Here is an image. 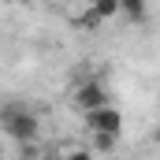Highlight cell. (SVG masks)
Segmentation results:
<instances>
[{"instance_id": "6da1fadb", "label": "cell", "mask_w": 160, "mask_h": 160, "mask_svg": "<svg viewBox=\"0 0 160 160\" xmlns=\"http://www.w3.org/2000/svg\"><path fill=\"white\" fill-rule=\"evenodd\" d=\"M0 127H4L15 142H34L41 134V119L26 108V104H4V108H0Z\"/></svg>"}, {"instance_id": "7a4b0ae2", "label": "cell", "mask_w": 160, "mask_h": 160, "mask_svg": "<svg viewBox=\"0 0 160 160\" xmlns=\"http://www.w3.org/2000/svg\"><path fill=\"white\" fill-rule=\"evenodd\" d=\"M86 127H89V130H101V134H119L123 130V116L112 104H101V108L86 112Z\"/></svg>"}, {"instance_id": "3957f363", "label": "cell", "mask_w": 160, "mask_h": 160, "mask_svg": "<svg viewBox=\"0 0 160 160\" xmlns=\"http://www.w3.org/2000/svg\"><path fill=\"white\" fill-rule=\"evenodd\" d=\"M75 104H78L82 112H93V108L108 104V89L101 86V78H93V82H82L78 89H75Z\"/></svg>"}, {"instance_id": "277c9868", "label": "cell", "mask_w": 160, "mask_h": 160, "mask_svg": "<svg viewBox=\"0 0 160 160\" xmlns=\"http://www.w3.org/2000/svg\"><path fill=\"white\" fill-rule=\"evenodd\" d=\"M119 11L130 22H145V0H119Z\"/></svg>"}, {"instance_id": "5b68a950", "label": "cell", "mask_w": 160, "mask_h": 160, "mask_svg": "<svg viewBox=\"0 0 160 160\" xmlns=\"http://www.w3.org/2000/svg\"><path fill=\"white\" fill-rule=\"evenodd\" d=\"M116 11H119V0H93L89 4V15L93 19H112Z\"/></svg>"}, {"instance_id": "8992f818", "label": "cell", "mask_w": 160, "mask_h": 160, "mask_svg": "<svg viewBox=\"0 0 160 160\" xmlns=\"http://www.w3.org/2000/svg\"><path fill=\"white\" fill-rule=\"evenodd\" d=\"M116 138H119V134H101V130H93V149H97V153H112V149H116Z\"/></svg>"}, {"instance_id": "52a82bcc", "label": "cell", "mask_w": 160, "mask_h": 160, "mask_svg": "<svg viewBox=\"0 0 160 160\" xmlns=\"http://www.w3.org/2000/svg\"><path fill=\"white\" fill-rule=\"evenodd\" d=\"M157 142H160V134H157Z\"/></svg>"}, {"instance_id": "ba28073f", "label": "cell", "mask_w": 160, "mask_h": 160, "mask_svg": "<svg viewBox=\"0 0 160 160\" xmlns=\"http://www.w3.org/2000/svg\"><path fill=\"white\" fill-rule=\"evenodd\" d=\"M0 153H4V149H0Z\"/></svg>"}]
</instances>
